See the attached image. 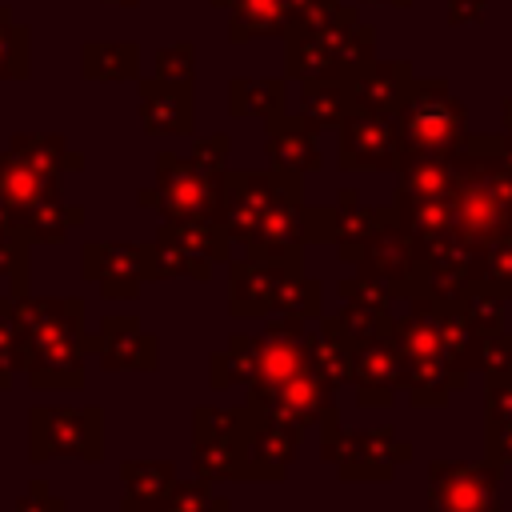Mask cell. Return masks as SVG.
<instances>
[{"label": "cell", "instance_id": "6da1fadb", "mask_svg": "<svg viewBox=\"0 0 512 512\" xmlns=\"http://www.w3.org/2000/svg\"><path fill=\"white\" fill-rule=\"evenodd\" d=\"M8 320L16 328L20 368L36 392L84 388V356L92 336L84 332L80 296H12Z\"/></svg>", "mask_w": 512, "mask_h": 512}, {"label": "cell", "instance_id": "7a4b0ae2", "mask_svg": "<svg viewBox=\"0 0 512 512\" xmlns=\"http://www.w3.org/2000/svg\"><path fill=\"white\" fill-rule=\"evenodd\" d=\"M456 172V232L476 248L512 236V136H464Z\"/></svg>", "mask_w": 512, "mask_h": 512}, {"label": "cell", "instance_id": "3957f363", "mask_svg": "<svg viewBox=\"0 0 512 512\" xmlns=\"http://www.w3.org/2000/svg\"><path fill=\"white\" fill-rule=\"evenodd\" d=\"M404 304H408V312L396 316V328H392V340H396L400 364H404V388L400 392L416 408H440V404H448L452 392L468 388L472 372L460 368V360L444 344L440 300L412 296Z\"/></svg>", "mask_w": 512, "mask_h": 512}, {"label": "cell", "instance_id": "277c9868", "mask_svg": "<svg viewBox=\"0 0 512 512\" xmlns=\"http://www.w3.org/2000/svg\"><path fill=\"white\" fill-rule=\"evenodd\" d=\"M400 164L456 156L468 136V108L444 80H416L412 96L396 112Z\"/></svg>", "mask_w": 512, "mask_h": 512}, {"label": "cell", "instance_id": "5b68a950", "mask_svg": "<svg viewBox=\"0 0 512 512\" xmlns=\"http://www.w3.org/2000/svg\"><path fill=\"white\" fill-rule=\"evenodd\" d=\"M136 204L160 212L164 220H212V224H220L224 172H208L192 156L160 152L156 156V184L140 188Z\"/></svg>", "mask_w": 512, "mask_h": 512}, {"label": "cell", "instance_id": "8992f818", "mask_svg": "<svg viewBox=\"0 0 512 512\" xmlns=\"http://www.w3.org/2000/svg\"><path fill=\"white\" fill-rule=\"evenodd\" d=\"M320 452L344 484L392 480L396 468L412 456V448L404 440H396V432L388 424L384 428H340L336 424V428L320 432Z\"/></svg>", "mask_w": 512, "mask_h": 512}, {"label": "cell", "instance_id": "52a82bcc", "mask_svg": "<svg viewBox=\"0 0 512 512\" xmlns=\"http://www.w3.org/2000/svg\"><path fill=\"white\" fill-rule=\"evenodd\" d=\"M100 460L104 456V408L36 404L28 412V460Z\"/></svg>", "mask_w": 512, "mask_h": 512}, {"label": "cell", "instance_id": "ba28073f", "mask_svg": "<svg viewBox=\"0 0 512 512\" xmlns=\"http://www.w3.org/2000/svg\"><path fill=\"white\" fill-rule=\"evenodd\" d=\"M304 192V176L300 172H284V168H264V172H224V232L232 236V244H244L252 236V228L264 220V212L280 200Z\"/></svg>", "mask_w": 512, "mask_h": 512}, {"label": "cell", "instance_id": "9c48e42d", "mask_svg": "<svg viewBox=\"0 0 512 512\" xmlns=\"http://www.w3.org/2000/svg\"><path fill=\"white\" fill-rule=\"evenodd\" d=\"M244 404L260 416H276L284 424H296L300 432H328L340 424V412H336V388L316 376V372H304L280 388H268V392H244Z\"/></svg>", "mask_w": 512, "mask_h": 512}, {"label": "cell", "instance_id": "30bf717a", "mask_svg": "<svg viewBox=\"0 0 512 512\" xmlns=\"http://www.w3.org/2000/svg\"><path fill=\"white\" fill-rule=\"evenodd\" d=\"M336 164L340 172H396L400 168V136L396 116L352 108L336 128Z\"/></svg>", "mask_w": 512, "mask_h": 512}, {"label": "cell", "instance_id": "8fae6325", "mask_svg": "<svg viewBox=\"0 0 512 512\" xmlns=\"http://www.w3.org/2000/svg\"><path fill=\"white\" fill-rule=\"evenodd\" d=\"M500 464H428V512H484L500 504Z\"/></svg>", "mask_w": 512, "mask_h": 512}, {"label": "cell", "instance_id": "7c38bea8", "mask_svg": "<svg viewBox=\"0 0 512 512\" xmlns=\"http://www.w3.org/2000/svg\"><path fill=\"white\" fill-rule=\"evenodd\" d=\"M340 84L348 92V104L360 112H380V116H396L404 108V100L416 88V72L408 60H360V64H344L340 68Z\"/></svg>", "mask_w": 512, "mask_h": 512}, {"label": "cell", "instance_id": "4fadbf2b", "mask_svg": "<svg viewBox=\"0 0 512 512\" xmlns=\"http://www.w3.org/2000/svg\"><path fill=\"white\" fill-rule=\"evenodd\" d=\"M240 248H244L248 260H260V264H272V268H304V248H308L304 192L280 196Z\"/></svg>", "mask_w": 512, "mask_h": 512}, {"label": "cell", "instance_id": "5bb4252c", "mask_svg": "<svg viewBox=\"0 0 512 512\" xmlns=\"http://www.w3.org/2000/svg\"><path fill=\"white\" fill-rule=\"evenodd\" d=\"M308 320H296V316H272L264 324V336H260V352H256V376L244 384L248 392H268V388H280L304 372H316L312 360H308Z\"/></svg>", "mask_w": 512, "mask_h": 512}, {"label": "cell", "instance_id": "9a60e30c", "mask_svg": "<svg viewBox=\"0 0 512 512\" xmlns=\"http://www.w3.org/2000/svg\"><path fill=\"white\" fill-rule=\"evenodd\" d=\"M144 264H148V244L92 240L80 252V276L100 284L104 300H136V292L144 284Z\"/></svg>", "mask_w": 512, "mask_h": 512}, {"label": "cell", "instance_id": "2e32d148", "mask_svg": "<svg viewBox=\"0 0 512 512\" xmlns=\"http://www.w3.org/2000/svg\"><path fill=\"white\" fill-rule=\"evenodd\" d=\"M136 116L148 136H188L196 124V92L192 80H164L148 76L136 80Z\"/></svg>", "mask_w": 512, "mask_h": 512}, {"label": "cell", "instance_id": "e0dca14e", "mask_svg": "<svg viewBox=\"0 0 512 512\" xmlns=\"http://www.w3.org/2000/svg\"><path fill=\"white\" fill-rule=\"evenodd\" d=\"M92 352L104 372H156L160 364V344L136 316H104Z\"/></svg>", "mask_w": 512, "mask_h": 512}, {"label": "cell", "instance_id": "ac0fdd59", "mask_svg": "<svg viewBox=\"0 0 512 512\" xmlns=\"http://www.w3.org/2000/svg\"><path fill=\"white\" fill-rule=\"evenodd\" d=\"M304 432L296 424H284L276 416H260L256 412V428L244 440V484L260 480V484H276L288 476V464L300 452Z\"/></svg>", "mask_w": 512, "mask_h": 512}, {"label": "cell", "instance_id": "d6986e66", "mask_svg": "<svg viewBox=\"0 0 512 512\" xmlns=\"http://www.w3.org/2000/svg\"><path fill=\"white\" fill-rule=\"evenodd\" d=\"M264 148L272 168L284 172H300L312 176L324 168V152H320V128L312 120H304L300 112H276L264 120Z\"/></svg>", "mask_w": 512, "mask_h": 512}, {"label": "cell", "instance_id": "ffe728a7", "mask_svg": "<svg viewBox=\"0 0 512 512\" xmlns=\"http://www.w3.org/2000/svg\"><path fill=\"white\" fill-rule=\"evenodd\" d=\"M352 388L360 408H392L404 388V364L396 340H380L352 352Z\"/></svg>", "mask_w": 512, "mask_h": 512}, {"label": "cell", "instance_id": "44dd1931", "mask_svg": "<svg viewBox=\"0 0 512 512\" xmlns=\"http://www.w3.org/2000/svg\"><path fill=\"white\" fill-rule=\"evenodd\" d=\"M412 264H416V244H412V236L396 224V212H392V220H384V224L368 236V244H364L360 260H356V268H364V272H372V276L388 280V284H392V292H396V300H404V296H408Z\"/></svg>", "mask_w": 512, "mask_h": 512}, {"label": "cell", "instance_id": "7402d4cb", "mask_svg": "<svg viewBox=\"0 0 512 512\" xmlns=\"http://www.w3.org/2000/svg\"><path fill=\"white\" fill-rule=\"evenodd\" d=\"M0 200H4V208L12 212L16 232H20V224H24L36 208L60 200V176L32 168V164H24L20 156H12V152L4 148V152H0Z\"/></svg>", "mask_w": 512, "mask_h": 512}, {"label": "cell", "instance_id": "603a6c76", "mask_svg": "<svg viewBox=\"0 0 512 512\" xmlns=\"http://www.w3.org/2000/svg\"><path fill=\"white\" fill-rule=\"evenodd\" d=\"M284 68L292 80H340V52L304 20L288 24L284 32Z\"/></svg>", "mask_w": 512, "mask_h": 512}, {"label": "cell", "instance_id": "cb8c5ba5", "mask_svg": "<svg viewBox=\"0 0 512 512\" xmlns=\"http://www.w3.org/2000/svg\"><path fill=\"white\" fill-rule=\"evenodd\" d=\"M276 300V268L248 260V256H232L228 260V316L236 320H256L268 316Z\"/></svg>", "mask_w": 512, "mask_h": 512}, {"label": "cell", "instance_id": "d4e9b609", "mask_svg": "<svg viewBox=\"0 0 512 512\" xmlns=\"http://www.w3.org/2000/svg\"><path fill=\"white\" fill-rule=\"evenodd\" d=\"M332 212H336L332 248L340 252L344 264H356L360 252H364V244H368V236H372L384 220H392V204H388V208H384V204H380V208H360V204H356V188H340Z\"/></svg>", "mask_w": 512, "mask_h": 512}, {"label": "cell", "instance_id": "484cf974", "mask_svg": "<svg viewBox=\"0 0 512 512\" xmlns=\"http://www.w3.org/2000/svg\"><path fill=\"white\" fill-rule=\"evenodd\" d=\"M304 340H308V360H312L316 376H324L332 388L352 384V344H348V336H344L336 316L308 320Z\"/></svg>", "mask_w": 512, "mask_h": 512}, {"label": "cell", "instance_id": "4316f807", "mask_svg": "<svg viewBox=\"0 0 512 512\" xmlns=\"http://www.w3.org/2000/svg\"><path fill=\"white\" fill-rule=\"evenodd\" d=\"M120 480H124L120 512H156L176 488V468L168 460H124Z\"/></svg>", "mask_w": 512, "mask_h": 512}, {"label": "cell", "instance_id": "83f0119b", "mask_svg": "<svg viewBox=\"0 0 512 512\" xmlns=\"http://www.w3.org/2000/svg\"><path fill=\"white\" fill-rule=\"evenodd\" d=\"M212 4L228 12V40L232 44L284 36L292 24L284 0H212Z\"/></svg>", "mask_w": 512, "mask_h": 512}, {"label": "cell", "instance_id": "f1b7e54d", "mask_svg": "<svg viewBox=\"0 0 512 512\" xmlns=\"http://www.w3.org/2000/svg\"><path fill=\"white\" fill-rule=\"evenodd\" d=\"M80 68L88 80L100 84H124L140 80V44L132 40H88L80 52Z\"/></svg>", "mask_w": 512, "mask_h": 512}, {"label": "cell", "instance_id": "f546056e", "mask_svg": "<svg viewBox=\"0 0 512 512\" xmlns=\"http://www.w3.org/2000/svg\"><path fill=\"white\" fill-rule=\"evenodd\" d=\"M156 240L164 244H176L192 256H204L212 264H228L232 260V236L224 232V224H212V220H164Z\"/></svg>", "mask_w": 512, "mask_h": 512}, {"label": "cell", "instance_id": "4dcf8cb0", "mask_svg": "<svg viewBox=\"0 0 512 512\" xmlns=\"http://www.w3.org/2000/svg\"><path fill=\"white\" fill-rule=\"evenodd\" d=\"M8 152L12 156H20L24 164H32V168H40V172H56V176H64V172H80L84 168V152H76L64 136H48V132H16L12 140H8Z\"/></svg>", "mask_w": 512, "mask_h": 512}, {"label": "cell", "instance_id": "1f68e13d", "mask_svg": "<svg viewBox=\"0 0 512 512\" xmlns=\"http://www.w3.org/2000/svg\"><path fill=\"white\" fill-rule=\"evenodd\" d=\"M256 428V412L248 404H236V408H212V404H200L192 412V444H240L248 440V432Z\"/></svg>", "mask_w": 512, "mask_h": 512}, {"label": "cell", "instance_id": "d6a6232c", "mask_svg": "<svg viewBox=\"0 0 512 512\" xmlns=\"http://www.w3.org/2000/svg\"><path fill=\"white\" fill-rule=\"evenodd\" d=\"M256 352H260V336L232 332L228 344L208 356V368H212L208 384H212V392H224L232 384H248L256 376Z\"/></svg>", "mask_w": 512, "mask_h": 512}, {"label": "cell", "instance_id": "836d02e7", "mask_svg": "<svg viewBox=\"0 0 512 512\" xmlns=\"http://www.w3.org/2000/svg\"><path fill=\"white\" fill-rule=\"evenodd\" d=\"M272 312L296 316V320H316L324 316V284L304 276V268H276V300Z\"/></svg>", "mask_w": 512, "mask_h": 512}, {"label": "cell", "instance_id": "e575fe53", "mask_svg": "<svg viewBox=\"0 0 512 512\" xmlns=\"http://www.w3.org/2000/svg\"><path fill=\"white\" fill-rule=\"evenodd\" d=\"M228 112L268 120V116L284 112V84L272 76H236L228 84Z\"/></svg>", "mask_w": 512, "mask_h": 512}, {"label": "cell", "instance_id": "d590c367", "mask_svg": "<svg viewBox=\"0 0 512 512\" xmlns=\"http://www.w3.org/2000/svg\"><path fill=\"white\" fill-rule=\"evenodd\" d=\"M348 112H352V104H348V92L340 80H300V116L312 120L320 132L340 128Z\"/></svg>", "mask_w": 512, "mask_h": 512}, {"label": "cell", "instance_id": "8d00e7d4", "mask_svg": "<svg viewBox=\"0 0 512 512\" xmlns=\"http://www.w3.org/2000/svg\"><path fill=\"white\" fill-rule=\"evenodd\" d=\"M84 224V208L80 204H64V200H52L44 208H36L24 224H20V240L24 244H64L72 228Z\"/></svg>", "mask_w": 512, "mask_h": 512}, {"label": "cell", "instance_id": "74e56055", "mask_svg": "<svg viewBox=\"0 0 512 512\" xmlns=\"http://www.w3.org/2000/svg\"><path fill=\"white\" fill-rule=\"evenodd\" d=\"M212 260L204 256H192L176 244H164V240H152L148 244V264H144V280H176V276H192L200 284L212 280Z\"/></svg>", "mask_w": 512, "mask_h": 512}, {"label": "cell", "instance_id": "f35d334b", "mask_svg": "<svg viewBox=\"0 0 512 512\" xmlns=\"http://www.w3.org/2000/svg\"><path fill=\"white\" fill-rule=\"evenodd\" d=\"M32 32L0 4V80H28L32 72Z\"/></svg>", "mask_w": 512, "mask_h": 512}, {"label": "cell", "instance_id": "ab89813d", "mask_svg": "<svg viewBox=\"0 0 512 512\" xmlns=\"http://www.w3.org/2000/svg\"><path fill=\"white\" fill-rule=\"evenodd\" d=\"M352 352L356 348H368V344H380V340H392V328H396V316L388 308H364V304H344L336 312Z\"/></svg>", "mask_w": 512, "mask_h": 512}, {"label": "cell", "instance_id": "60d3db41", "mask_svg": "<svg viewBox=\"0 0 512 512\" xmlns=\"http://www.w3.org/2000/svg\"><path fill=\"white\" fill-rule=\"evenodd\" d=\"M156 512H232V504L212 492V480L196 476V480H176V488Z\"/></svg>", "mask_w": 512, "mask_h": 512}, {"label": "cell", "instance_id": "b9f144b4", "mask_svg": "<svg viewBox=\"0 0 512 512\" xmlns=\"http://www.w3.org/2000/svg\"><path fill=\"white\" fill-rule=\"evenodd\" d=\"M336 292H340L344 304H364V308H392L396 304L392 284L380 280V276H372V272H364V268H356L352 276H340Z\"/></svg>", "mask_w": 512, "mask_h": 512}, {"label": "cell", "instance_id": "7bdbcfd3", "mask_svg": "<svg viewBox=\"0 0 512 512\" xmlns=\"http://www.w3.org/2000/svg\"><path fill=\"white\" fill-rule=\"evenodd\" d=\"M460 304H464V312H468V320L476 324V332H480V336H488V332H500V328H504V308H508V300H504L500 292L472 288Z\"/></svg>", "mask_w": 512, "mask_h": 512}, {"label": "cell", "instance_id": "ee69618b", "mask_svg": "<svg viewBox=\"0 0 512 512\" xmlns=\"http://www.w3.org/2000/svg\"><path fill=\"white\" fill-rule=\"evenodd\" d=\"M512 424V372L484 376V428Z\"/></svg>", "mask_w": 512, "mask_h": 512}, {"label": "cell", "instance_id": "f6af8a7d", "mask_svg": "<svg viewBox=\"0 0 512 512\" xmlns=\"http://www.w3.org/2000/svg\"><path fill=\"white\" fill-rule=\"evenodd\" d=\"M152 76H164V80H196V44L180 40V44L160 48L156 60H152Z\"/></svg>", "mask_w": 512, "mask_h": 512}, {"label": "cell", "instance_id": "bcb514c9", "mask_svg": "<svg viewBox=\"0 0 512 512\" xmlns=\"http://www.w3.org/2000/svg\"><path fill=\"white\" fill-rule=\"evenodd\" d=\"M28 248L20 236H0V276H8L12 296H28Z\"/></svg>", "mask_w": 512, "mask_h": 512}, {"label": "cell", "instance_id": "7dc6e473", "mask_svg": "<svg viewBox=\"0 0 512 512\" xmlns=\"http://www.w3.org/2000/svg\"><path fill=\"white\" fill-rule=\"evenodd\" d=\"M476 368L484 376L492 372H512V332H488L480 336V356H476Z\"/></svg>", "mask_w": 512, "mask_h": 512}, {"label": "cell", "instance_id": "c3c4849f", "mask_svg": "<svg viewBox=\"0 0 512 512\" xmlns=\"http://www.w3.org/2000/svg\"><path fill=\"white\" fill-rule=\"evenodd\" d=\"M228 152H232V136L228 132H212V136H204V140L192 144V160L200 168H208V172H224Z\"/></svg>", "mask_w": 512, "mask_h": 512}, {"label": "cell", "instance_id": "681fc988", "mask_svg": "<svg viewBox=\"0 0 512 512\" xmlns=\"http://www.w3.org/2000/svg\"><path fill=\"white\" fill-rule=\"evenodd\" d=\"M16 512H68V504L60 496H52V488L44 480H28L24 496L16 500Z\"/></svg>", "mask_w": 512, "mask_h": 512}, {"label": "cell", "instance_id": "f907efd6", "mask_svg": "<svg viewBox=\"0 0 512 512\" xmlns=\"http://www.w3.org/2000/svg\"><path fill=\"white\" fill-rule=\"evenodd\" d=\"M20 368V348H16V328L0 312V392L12 384V372Z\"/></svg>", "mask_w": 512, "mask_h": 512}, {"label": "cell", "instance_id": "816d5d0a", "mask_svg": "<svg viewBox=\"0 0 512 512\" xmlns=\"http://www.w3.org/2000/svg\"><path fill=\"white\" fill-rule=\"evenodd\" d=\"M484 460L508 468L512 464V424L504 428H484Z\"/></svg>", "mask_w": 512, "mask_h": 512}, {"label": "cell", "instance_id": "f5cc1de1", "mask_svg": "<svg viewBox=\"0 0 512 512\" xmlns=\"http://www.w3.org/2000/svg\"><path fill=\"white\" fill-rule=\"evenodd\" d=\"M488 0H448V24H480Z\"/></svg>", "mask_w": 512, "mask_h": 512}, {"label": "cell", "instance_id": "db71d44e", "mask_svg": "<svg viewBox=\"0 0 512 512\" xmlns=\"http://www.w3.org/2000/svg\"><path fill=\"white\" fill-rule=\"evenodd\" d=\"M500 112H504V136H512V96H504Z\"/></svg>", "mask_w": 512, "mask_h": 512}, {"label": "cell", "instance_id": "11a10c76", "mask_svg": "<svg viewBox=\"0 0 512 512\" xmlns=\"http://www.w3.org/2000/svg\"><path fill=\"white\" fill-rule=\"evenodd\" d=\"M108 4H120V8H136L140 0H108Z\"/></svg>", "mask_w": 512, "mask_h": 512}, {"label": "cell", "instance_id": "9f6ffc18", "mask_svg": "<svg viewBox=\"0 0 512 512\" xmlns=\"http://www.w3.org/2000/svg\"><path fill=\"white\" fill-rule=\"evenodd\" d=\"M388 4H392V8H408L412 0H388Z\"/></svg>", "mask_w": 512, "mask_h": 512}, {"label": "cell", "instance_id": "6f0895ef", "mask_svg": "<svg viewBox=\"0 0 512 512\" xmlns=\"http://www.w3.org/2000/svg\"><path fill=\"white\" fill-rule=\"evenodd\" d=\"M360 4H388V0H360Z\"/></svg>", "mask_w": 512, "mask_h": 512}, {"label": "cell", "instance_id": "680465c9", "mask_svg": "<svg viewBox=\"0 0 512 512\" xmlns=\"http://www.w3.org/2000/svg\"><path fill=\"white\" fill-rule=\"evenodd\" d=\"M484 512H500V504H496V508H484Z\"/></svg>", "mask_w": 512, "mask_h": 512}]
</instances>
